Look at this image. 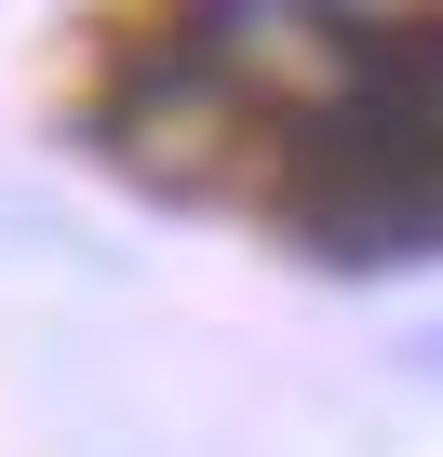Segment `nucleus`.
Instances as JSON below:
<instances>
[{
	"mask_svg": "<svg viewBox=\"0 0 443 457\" xmlns=\"http://www.w3.org/2000/svg\"><path fill=\"white\" fill-rule=\"evenodd\" d=\"M430 363H443V337H430Z\"/></svg>",
	"mask_w": 443,
	"mask_h": 457,
	"instance_id": "nucleus-1",
	"label": "nucleus"
}]
</instances>
